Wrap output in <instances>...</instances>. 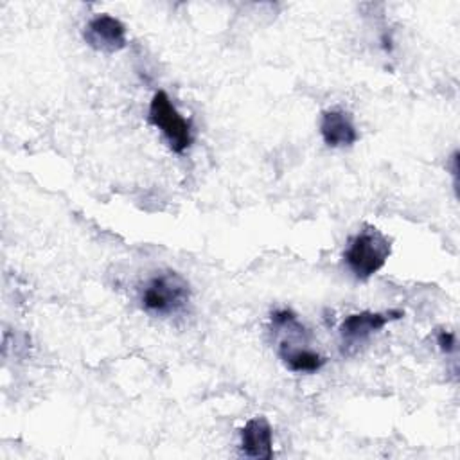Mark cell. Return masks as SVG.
<instances>
[{"mask_svg": "<svg viewBox=\"0 0 460 460\" xmlns=\"http://www.w3.org/2000/svg\"><path fill=\"white\" fill-rule=\"evenodd\" d=\"M277 354L291 372H298V374H314L325 365V358L316 350L298 347L286 340L280 341Z\"/></svg>", "mask_w": 460, "mask_h": 460, "instance_id": "ba28073f", "label": "cell"}, {"mask_svg": "<svg viewBox=\"0 0 460 460\" xmlns=\"http://www.w3.org/2000/svg\"><path fill=\"white\" fill-rule=\"evenodd\" d=\"M190 300V286L183 275L174 270H164L153 275L142 288V307L158 316L180 313Z\"/></svg>", "mask_w": 460, "mask_h": 460, "instance_id": "6da1fadb", "label": "cell"}, {"mask_svg": "<svg viewBox=\"0 0 460 460\" xmlns=\"http://www.w3.org/2000/svg\"><path fill=\"white\" fill-rule=\"evenodd\" d=\"M241 453L248 458H273V429L266 417L250 419L241 429Z\"/></svg>", "mask_w": 460, "mask_h": 460, "instance_id": "8992f818", "label": "cell"}, {"mask_svg": "<svg viewBox=\"0 0 460 460\" xmlns=\"http://www.w3.org/2000/svg\"><path fill=\"white\" fill-rule=\"evenodd\" d=\"M147 119L164 135L174 153L181 155L192 146L194 135L190 122L176 110L171 97L164 90L153 93Z\"/></svg>", "mask_w": 460, "mask_h": 460, "instance_id": "3957f363", "label": "cell"}, {"mask_svg": "<svg viewBox=\"0 0 460 460\" xmlns=\"http://www.w3.org/2000/svg\"><path fill=\"white\" fill-rule=\"evenodd\" d=\"M390 252L388 237L376 228H365L349 241L343 259L356 279L367 280L386 264Z\"/></svg>", "mask_w": 460, "mask_h": 460, "instance_id": "7a4b0ae2", "label": "cell"}, {"mask_svg": "<svg viewBox=\"0 0 460 460\" xmlns=\"http://www.w3.org/2000/svg\"><path fill=\"white\" fill-rule=\"evenodd\" d=\"M320 135L329 147H349L359 138L350 113L343 110H327L322 113Z\"/></svg>", "mask_w": 460, "mask_h": 460, "instance_id": "52a82bcc", "label": "cell"}, {"mask_svg": "<svg viewBox=\"0 0 460 460\" xmlns=\"http://www.w3.org/2000/svg\"><path fill=\"white\" fill-rule=\"evenodd\" d=\"M437 345H438V349H440L444 354L455 352V349H456V336H455V332L446 331V329L438 331V332H437Z\"/></svg>", "mask_w": 460, "mask_h": 460, "instance_id": "9c48e42d", "label": "cell"}, {"mask_svg": "<svg viewBox=\"0 0 460 460\" xmlns=\"http://www.w3.org/2000/svg\"><path fill=\"white\" fill-rule=\"evenodd\" d=\"M402 314L404 313L399 309H390L383 313H377V311L352 313L340 323V336L347 345L361 343L368 340L374 332L381 331L386 323L399 320Z\"/></svg>", "mask_w": 460, "mask_h": 460, "instance_id": "5b68a950", "label": "cell"}, {"mask_svg": "<svg viewBox=\"0 0 460 460\" xmlns=\"http://www.w3.org/2000/svg\"><path fill=\"white\" fill-rule=\"evenodd\" d=\"M83 38L88 47L102 54H115L128 45L126 25L108 13L90 18L84 25Z\"/></svg>", "mask_w": 460, "mask_h": 460, "instance_id": "277c9868", "label": "cell"}]
</instances>
